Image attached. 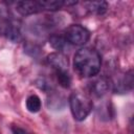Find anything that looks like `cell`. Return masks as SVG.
Wrapping results in <instances>:
<instances>
[{
	"instance_id": "8fae6325",
	"label": "cell",
	"mask_w": 134,
	"mask_h": 134,
	"mask_svg": "<svg viewBox=\"0 0 134 134\" xmlns=\"http://www.w3.org/2000/svg\"><path fill=\"white\" fill-rule=\"evenodd\" d=\"M41 107H42V103H41V99H40V97L38 95L32 94V95L27 97V99H26V108H27V110L29 112H31V113L39 112Z\"/></svg>"
},
{
	"instance_id": "ba28073f",
	"label": "cell",
	"mask_w": 134,
	"mask_h": 134,
	"mask_svg": "<svg viewBox=\"0 0 134 134\" xmlns=\"http://www.w3.org/2000/svg\"><path fill=\"white\" fill-rule=\"evenodd\" d=\"M109 87H110V81L106 77H99L91 84V92L95 96L99 97L103 96L108 91Z\"/></svg>"
},
{
	"instance_id": "8992f818",
	"label": "cell",
	"mask_w": 134,
	"mask_h": 134,
	"mask_svg": "<svg viewBox=\"0 0 134 134\" xmlns=\"http://www.w3.org/2000/svg\"><path fill=\"white\" fill-rule=\"evenodd\" d=\"M46 60L55 72H68V59L62 52H52L47 55Z\"/></svg>"
},
{
	"instance_id": "277c9868",
	"label": "cell",
	"mask_w": 134,
	"mask_h": 134,
	"mask_svg": "<svg viewBox=\"0 0 134 134\" xmlns=\"http://www.w3.org/2000/svg\"><path fill=\"white\" fill-rule=\"evenodd\" d=\"M0 36L5 37L6 39L16 43L21 40L22 34L20 30V26L16 21L7 18L4 15H1L0 16Z\"/></svg>"
},
{
	"instance_id": "4fadbf2b",
	"label": "cell",
	"mask_w": 134,
	"mask_h": 134,
	"mask_svg": "<svg viewBox=\"0 0 134 134\" xmlns=\"http://www.w3.org/2000/svg\"><path fill=\"white\" fill-rule=\"evenodd\" d=\"M55 75H57V79H58V82L59 84L64 87V88H68L71 84V79H70V75L68 72H55Z\"/></svg>"
},
{
	"instance_id": "6da1fadb",
	"label": "cell",
	"mask_w": 134,
	"mask_h": 134,
	"mask_svg": "<svg viewBox=\"0 0 134 134\" xmlns=\"http://www.w3.org/2000/svg\"><path fill=\"white\" fill-rule=\"evenodd\" d=\"M100 55L99 53L89 47L79 49L73 58L74 70L85 77L96 75L100 70Z\"/></svg>"
},
{
	"instance_id": "5b68a950",
	"label": "cell",
	"mask_w": 134,
	"mask_h": 134,
	"mask_svg": "<svg viewBox=\"0 0 134 134\" xmlns=\"http://www.w3.org/2000/svg\"><path fill=\"white\" fill-rule=\"evenodd\" d=\"M113 91L115 93H127L132 90L133 88V71L129 70L126 73L119 75L112 84Z\"/></svg>"
},
{
	"instance_id": "7c38bea8",
	"label": "cell",
	"mask_w": 134,
	"mask_h": 134,
	"mask_svg": "<svg viewBox=\"0 0 134 134\" xmlns=\"http://www.w3.org/2000/svg\"><path fill=\"white\" fill-rule=\"evenodd\" d=\"M49 43L50 45L57 49V50H65L67 47H68V42L66 41L65 37H62V36H57V35H53L50 37L49 39Z\"/></svg>"
},
{
	"instance_id": "30bf717a",
	"label": "cell",
	"mask_w": 134,
	"mask_h": 134,
	"mask_svg": "<svg viewBox=\"0 0 134 134\" xmlns=\"http://www.w3.org/2000/svg\"><path fill=\"white\" fill-rule=\"evenodd\" d=\"M65 106V98L62 95L52 93L47 99V107L51 110H60Z\"/></svg>"
},
{
	"instance_id": "7a4b0ae2",
	"label": "cell",
	"mask_w": 134,
	"mask_h": 134,
	"mask_svg": "<svg viewBox=\"0 0 134 134\" xmlns=\"http://www.w3.org/2000/svg\"><path fill=\"white\" fill-rule=\"evenodd\" d=\"M69 106L73 118L82 121L90 114L93 108V103L87 94L81 91H73L69 97Z\"/></svg>"
},
{
	"instance_id": "9c48e42d",
	"label": "cell",
	"mask_w": 134,
	"mask_h": 134,
	"mask_svg": "<svg viewBox=\"0 0 134 134\" xmlns=\"http://www.w3.org/2000/svg\"><path fill=\"white\" fill-rule=\"evenodd\" d=\"M85 6L87 7V9H89L94 14L103 15L104 13H106L108 8V3L106 1H90V2H86Z\"/></svg>"
},
{
	"instance_id": "3957f363",
	"label": "cell",
	"mask_w": 134,
	"mask_h": 134,
	"mask_svg": "<svg viewBox=\"0 0 134 134\" xmlns=\"http://www.w3.org/2000/svg\"><path fill=\"white\" fill-rule=\"evenodd\" d=\"M89 38V30L80 24H71L65 30V39L72 45H84L88 42Z\"/></svg>"
},
{
	"instance_id": "52a82bcc",
	"label": "cell",
	"mask_w": 134,
	"mask_h": 134,
	"mask_svg": "<svg viewBox=\"0 0 134 134\" xmlns=\"http://www.w3.org/2000/svg\"><path fill=\"white\" fill-rule=\"evenodd\" d=\"M16 10L22 16H30L43 10L40 1H18L16 2Z\"/></svg>"
},
{
	"instance_id": "5bb4252c",
	"label": "cell",
	"mask_w": 134,
	"mask_h": 134,
	"mask_svg": "<svg viewBox=\"0 0 134 134\" xmlns=\"http://www.w3.org/2000/svg\"><path fill=\"white\" fill-rule=\"evenodd\" d=\"M12 130H13V133H14V134H30V133H28L26 130H24V129H22V128H20V127H17V126L13 127Z\"/></svg>"
}]
</instances>
